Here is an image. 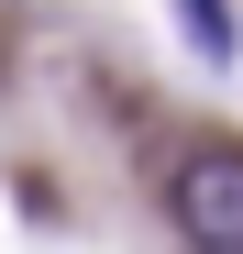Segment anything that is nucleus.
<instances>
[{"label": "nucleus", "instance_id": "obj_1", "mask_svg": "<svg viewBox=\"0 0 243 254\" xmlns=\"http://www.w3.org/2000/svg\"><path fill=\"white\" fill-rule=\"evenodd\" d=\"M166 210H177L188 254H243V144H199V155L177 166Z\"/></svg>", "mask_w": 243, "mask_h": 254}, {"label": "nucleus", "instance_id": "obj_2", "mask_svg": "<svg viewBox=\"0 0 243 254\" xmlns=\"http://www.w3.org/2000/svg\"><path fill=\"white\" fill-rule=\"evenodd\" d=\"M177 22L199 33V56H210V66L232 56V11H221V0H177Z\"/></svg>", "mask_w": 243, "mask_h": 254}]
</instances>
